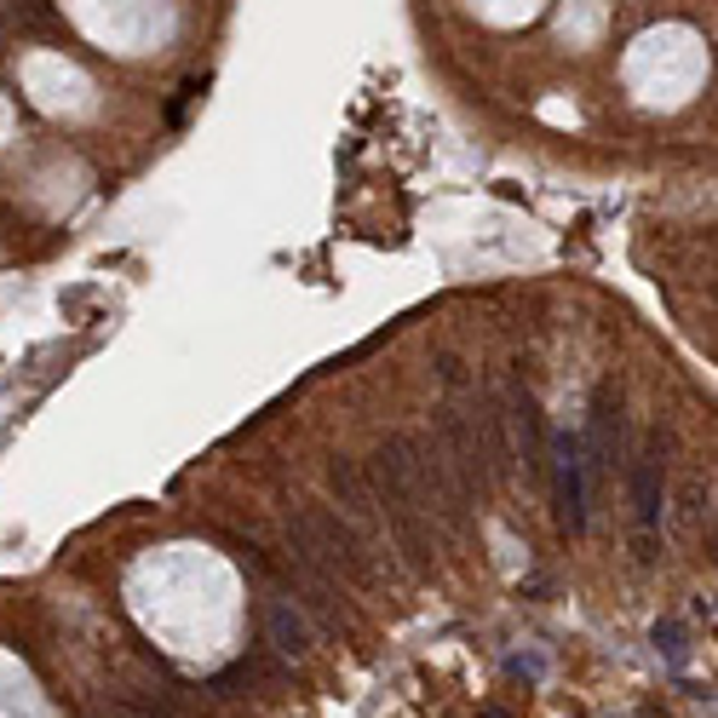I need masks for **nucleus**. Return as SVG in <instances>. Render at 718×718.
Masks as SVG:
<instances>
[{
    "label": "nucleus",
    "mask_w": 718,
    "mask_h": 718,
    "mask_svg": "<svg viewBox=\"0 0 718 718\" xmlns=\"http://www.w3.org/2000/svg\"><path fill=\"white\" fill-rule=\"evenodd\" d=\"M265 638H270L276 655H288V662H305L311 644H316V638H311V621L288 604V597H270V604H265Z\"/></svg>",
    "instance_id": "nucleus-8"
},
{
    "label": "nucleus",
    "mask_w": 718,
    "mask_h": 718,
    "mask_svg": "<svg viewBox=\"0 0 718 718\" xmlns=\"http://www.w3.org/2000/svg\"><path fill=\"white\" fill-rule=\"evenodd\" d=\"M552 471H557V524L569 534L587 529V461H581V437L557 431L552 437Z\"/></svg>",
    "instance_id": "nucleus-5"
},
{
    "label": "nucleus",
    "mask_w": 718,
    "mask_h": 718,
    "mask_svg": "<svg viewBox=\"0 0 718 718\" xmlns=\"http://www.w3.org/2000/svg\"><path fill=\"white\" fill-rule=\"evenodd\" d=\"M655 650H662L672 667H684V655H690V644H684V627H678V621H662V627H655Z\"/></svg>",
    "instance_id": "nucleus-10"
},
{
    "label": "nucleus",
    "mask_w": 718,
    "mask_h": 718,
    "mask_svg": "<svg viewBox=\"0 0 718 718\" xmlns=\"http://www.w3.org/2000/svg\"><path fill=\"white\" fill-rule=\"evenodd\" d=\"M374 517L386 524V534L396 541V552L408 557V569L431 575L437 552H431V524L414 489V461H408V437H386V449L374 454Z\"/></svg>",
    "instance_id": "nucleus-1"
},
{
    "label": "nucleus",
    "mask_w": 718,
    "mask_h": 718,
    "mask_svg": "<svg viewBox=\"0 0 718 718\" xmlns=\"http://www.w3.org/2000/svg\"><path fill=\"white\" fill-rule=\"evenodd\" d=\"M638 718H667V713H655V707H644V713H638Z\"/></svg>",
    "instance_id": "nucleus-13"
},
{
    "label": "nucleus",
    "mask_w": 718,
    "mask_h": 718,
    "mask_svg": "<svg viewBox=\"0 0 718 718\" xmlns=\"http://www.w3.org/2000/svg\"><path fill=\"white\" fill-rule=\"evenodd\" d=\"M501 414H506V426H512V461L524 466V471L541 477V471H546V426H541V408H534V396H529L524 386H512L506 403H501Z\"/></svg>",
    "instance_id": "nucleus-6"
},
{
    "label": "nucleus",
    "mask_w": 718,
    "mask_h": 718,
    "mask_svg": "<svg viewBox=\"0 0 718 718\" xmlns=\"http://www.w3.org/2000/svg\"><path fill=\"white\" fill-rule=\"evenodd\" d=\"M483 718H512L506 707H483Z\"/></svg>",
    "instance_id": "nucleus-12"
},
{
    "label": "nucleus",
    "mask_w": 718,
    "mask_h": 718,
    "mask_svg": "<svg viewBox=\"0 0 718 718\" xmlns=\"http://www.w3.org/2000/svg\"><path fill=\"white\" fill-rule=\"evenodd\" d=\"M437 437H443V454H449L454 477H461L466 489H477V494H494L483 443H477V426H471V414H466L461 403H443V408H437Z\"/></svg>",
    "instance_id": "nucleus-4"
},
{
    "label": "nucleus",
    "mask_w": 718,
    "mask_h": 718,
    "mask_svg": "<svg viewBox=\"0 0 718 718\" xmlns=\"http://www.w3.org/2000/svg\"><path fill=\"white\" fill-rule=\"evenodd\" d=\"M288 541L305 546L311 557H323V564L339 575V581L374 592L380 587V564H374V541L356 524H345L339 512H323V506H305L288 517Z\"/></svg>",
    "instance_id": "nucleus-2"
},
{
    "label": "nucleus",
    "mask_w": 718,
    "mask_h": 718,
    "mask_svg": "<svg viewBox=\"0 0 718 718\" xmlns=\"http://www.w3.org/2000/svg\"><path fill=\"white\" fill-rule=\"evenodd\" d=\"M98 718H155V713H144V707H133V702H110Z\"/></svg>",
    "instance_id": "nucleus-11"
},
{
    "label": "nucleus",
    "mask_w": 718,
    "mask_h": 718,
    "mask_svg": "<svg viewBox=\"0 0 718 718\" xmlns=\"http://www.w3.org/2000/svg\"><path fill=\"white\" fill-rule=\"evenodd\" d=\"M408 461H414V489H420L426 524L443 529V541H466V529H471V489L454 477L443 443H420V437H408Z\"/></svg>",
    "instance_id": "nucleus-3"
},
{
    "label": "nucleus",
    "mask_w": 718,
    "mask_h": 718,
    "mask_svg": "<svg viewBox=\"0 0 718 718\" xmlns=\"http://www.w3.org/2000/svg\"><path fill=\"white\" fill-rule=\"evenodd\" d=\"M328 483H333V501H339V517L345 524H356L374 541V494H368V483H363V471H356L351 461H333L328 466Z\"/></svg>",
    "instance_id": "nucleus-9"
},
{
    "label": "nucleus",
    "mask_w": 718,
    "mask_h": 718,
    "mask_svg": "<svg viewBox=\"0 0 718 718\" xmlns=\"http://www.w3.org/2000/svg\"><path fill=\"white\" fill-rule=\"evenodd\" d=\"M632 501H638V529H644V546H650V534L662 529V431L650 437V454L632 471Z\"/></svg>",
    "instance_id": "nucleus-7"
}]
</instances>
